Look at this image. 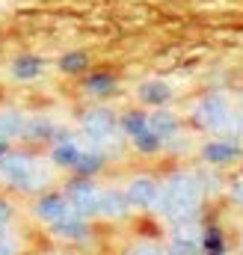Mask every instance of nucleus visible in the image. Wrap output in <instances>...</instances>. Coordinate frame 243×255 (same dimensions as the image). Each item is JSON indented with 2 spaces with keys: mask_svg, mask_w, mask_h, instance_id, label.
<instances>
[{
  "mask_svg": "<svg viewBox=\"0 0 243 255\" xmlns=\"http://www.w3.org/2000/svg\"><path fill=\"white\" fill-rule=\"evenodd\" d=\"M196 199H199V190L190 178H172L163 190H157V205L166 217H175L181 220L187 217L193 208H196Z\"/></svg>",
  "mask_w": 243,
  "mask_h": 255,
  "instance_id": "f257e3e1",
  "label": "nucleus"
},
{
  "mask_svg": "<svg viewBox=\"0 0 243 255\" xmlns=\"http://www.w3.org/2000/svg\"><path fill=\"white\" fill-rule=\"evenodd\" d=\"M202 154L211 163H229V160L238 157V145H232V142H211V145H205Z\"/></svg>",
  "mask_w": 243,
  "mask_h": 255,
  "instance_id": "0eeeda50",
  "label": "nucleus"
},
{
  "mask_svg": "<svg viewBox=\"0 0 243 255\" xmlns=\"http://www.w3.org/2000/svg\"><path fill=\"white\" fill-rule=\"evenodd\" d=\"M130 255H160V253H157L154 247H139V250H133Z\"/></svg>",
  "mask_w": 243,
  "mask_h": 255,
  "instance_id": "5701e85b",
  "label": "nucleus"
},
{
  "mask_svg": "<svg viewBox=\"0 0 243 255\" xmlns=\"http://www.w3.org/2000/svg\"><path fill=\"white\" fill-rule=\"evenodd\" d=\"M0 255H12V247H9V244H3V241H0Z\"/></svg>",
  "mask_w": 243,
  "mask_h": 255,
  "instance_id": "393cba45",
  "label": "nucleus"
},
{
  "mask_svg": "<svg viewBox=\"0 0 243 255\" xmlns=\"http://www.w3.org/2000/svg\"><path fill=\"white\" fill-rule=\"evenodd\" d=\"M86 89H89V92H98V95H104V92H113V89H116V77H113V74H104V71H98V74H92V77L86 80Z\"/></svg>",
  "mask_w": 243,
  "mask_h": 255,
  "instance_id": "2eb2a0df",
  "label": "nucleus"
},
{
  "mask_svg": "<svg viewBox=\"0 0 243 255\" xmlns=\"http://www.w3.org/2000/svg\"><path fill=\"white\" fill-rule=\"evenodd\" d=\"M232 196H235V199H238V202L243 205V181H241V184H235V187H232Z\"/></svg>",
  "mask_w": 243,
  "mask_h": 255,
  "instance_id": "b1692460",
  "label": "nucleus"
},
{
  "mask_svg": "<svg viewBox=\"0 0 243 255\" xmlns=\"http://www.w3.org/2000/svg\"><path fill=\"white\" fill-rule=\"evenodd\" d=\"M51 229L60 235V238H83L86 235V223L83 220H77V217H62V220H57V223H51Z\"/></svg>",
  "mask_w": 243,
  "mask_h": 255,
  "instance_id": "1a4fd4ad",
  "label": "nucleus"
},
{
  "mask_svg": "<svg viewBox=\"0 0 243 255\" xmlns=\"http://www.w3.org/2000/svg\"><path fill=\"white\" fill-rule=\"evenodd\" d=\"M202 250L199 247V241H193V238H175L172 241V255H196Z\"/></svg>",
  "mask_w": 243,
  "mask_h": 255,
  "instance_id": "aec40b11",
  "label": "nucleus"
},
{
  "mask_svg": "<svg viewBox=\"0 0 243 255\" xmlns=\"http://www.w3.org/2000/svg\"><path fill=\"white\" fill-rule=\"evenodd\" d=\"M133 139H136V145H139L142 151H154V148L160 145V136L151 133V130H145V133H139V136H133Z\"/></svg>",
  "mask_w": 243,
  "mask_h": 255,
  "instance_id": "412c9836",
  "label": "nucleus"
},
{
  "mask_svg": "<svg viewBox=\"0 0 243 255\" xmlns=\"http://www.w3.org/2000/svg\"><path fill=\"white\" fill-rule=\"evenodd\" d=\"M127 202L130 205H151L154 199H157V184L151 181V178H136L130 187H127Z\"/></svg>",
  "mask_w": 243,
  "mask_h": 255,
  "instance_id": "20e7f679",
  "label": "nucleus"
},
{
  "mask_svg": "<svg viewBox=\"0 0 243 255\" xmlns=\"http://www.w3.org/2000/svg\"><path fill=\"white\" fill-rule=\"evenodd\" d=\"M36 214L42 217V220H48V223H57L62 217H68L71 214V205H68V199L65 196H45V199H39V205H36Z\"/></svg>",
  "mask_w": 243,
  "mask_h": 255,
  "instance_id": "7ed1b4c3",
  "label": "nucleus"
},
{
  "mask_svg": "<svg viewBox=\"0 0 243 255\" xmlns=\"http://www.w3.org/2000/svg\"><path fill=\"white\" fill-rule=\"evenodd\" d=\"M9 217H12V211H9V205H6V202H0V232L6 229V223H9Z\"/></svg>",
  "mask_w": 243,
  "mask_h": 255,
  "instance_id": "4be33fe9",
  "label": "nucleus"
},
{
  "mask_svg": "<svg viewBox=\"0 0 243 255\" xmlns=\"http://www.w3.org/2000/svg\"><path fill=\"white\" fill-rule=\"evenodd\" d=\"M24 125H27V122H24L18 113L3 110V113H0V139L6 142L9 136H21V133H24Z\"/></svg>",
  "mask_w": 243,
  "mask_h": 255,
  "instance_id": "9b49d317",
  "label": "nucleus"
},
{
  "mask_svg": "<svg viewBox=\"0 0 243 255\" xmlns=\"http://www.w3.org/2000/svg\"><path fill=\"white\" fill-rule=\"evenodd\" d=\"M80 148L74 145V142H60L57 148H54V160L60 163V166H74L77 160H80Z\"/></svg>",
  "mask_w": 243,
  "mask_h": 255,
  "instance_id": "ddd939ff",
  "label": "nucleus"
},
{
  "mask_svg": "<svg viewBox=\"0 0 243 255\" xmlns=\"http://www.w3.org/2000/svg\"><path fill=\"white\" fill-rule=\"evenodd\" d=\"M3 154H6V142L0 139V157H3Z\"/></svg>",
  "mask_w": 243,
  "mask_h": 255,
  "instance_id": "a878e982",
  "label": "nucleus"
},
{
  "mask_svg": "<svg viewBox=\"0 0 243 255\" xmlns=\"http://www.w3.org/2000/svg\"><path fill=\"white\" fill-rule=\"evenodd\" d=\"M148 130L157 136H169V133H175V119L169 113H154V116H148Z\"/></svg>",
  "mask_w": 243,
  "mask_h": 255,
  "instance_id": "4468645a",
  "label": "nucleus"
},
{
  "mask_svg": "<svg viewBox=\"0 0 243 255\" xmlns=\"http://www.w3.org/2000/svg\"><path fill=\"white\" fill-rule=\"evenodd\" d=\"M127 208H130V202H127L124 193H101L98 205H95V211L104 214V217H122Z\"/></svg>",
  "mask_w": 243,
  "mask_h": 255,
  "instance_id": "39448f33",
  "label": "nucleus"
},
{
  "mask_svg": "<svg viewBox=\"0 0 243 255\" xmlns=\"http://www.w3.org/2000/svg\"><path fill=\"white\" fill-rule=\"evenodd\" d=\"M39 71H42V60L33 57V54H24V57H18V60L12 63V74H15L18 80H30V77H36Z\"/></svg>",
  "mask_w": 243,
  "mask_h": 255,
  "instance_id": "6e6552de",
  "label": "nucleus"
},
{
  "mask_svg": "<svg viewBox=\"0 0 243 255\" xmlns=\"http://www.w3.org/2000/svg\"><path fill=\"white\" fill-rule=\"evenodd\" d=\"M202 253H205V255H223V253H226L223 238H220V232H217V229H211V232L205 235V241H202Z\"/></svg>",
  "mask_w": 243,
  "mask_h": 255,
  "instance_id": "6ab92c4d",
  "label": "nucleus"
},
{
  "mask_svg": "<svg viewBox=\"0 0 243 255\" xmlns=\"http://www.w3.org/2000/svg\"><path fill=\"white\" fill-rule=\"evenodd\" d=\"M139 98H142L145 104H163V101L169 98V86L160 83V80H151V83H145V86L139 89Z\"/></svg>",
  "mask_w": 243,
  "mask_h": 255,
  "instance_id": "f8f14e48",
  "label": "nucleus"
},
{
  "mask_svg": "<svg viewBox=\"0 0 243 255\" xmlns=\"http://www.w3.org/2000/svg\"><path fill=\"white\" fill-rule=\"evenodd\" d=\"M229 116V107L226 104H220V101H205L202 107H199V119L205 122V125H211V128H217V125H223V119Z\"/></svg>",
  "mask_w": 243,
  "mask_h": 255,
  "instance_id": "9d476101",
  "label": "nucleus"
},
{
  "mask_svg": "<svg viewBox=\"0 0 243 255\" xmlns=\"http://www.w3.org/2000/svg\"><path fill=\"white\" fill-rule=\"evenodd\" d=\"M0 172L18 190H36L45 181V178H36V175H45V172H39L36 160L33 157H24V154H3L0 157Z\"/></svg>",
  "mask_w": 243,
  "mask_h": 255,
  "instance_id": "f03ea898",
  "label": "nucleus"
},
{
  "mask_svg": "<svg viewBox=\"0 0 243 255\" xmlns=\"http://www.w3.org/2000/svg\"><path fill=\"white\" fill-rule=\"evenodd\" d=\"M89 63V57L86 54H80V51H74V54H65L60 60V68L62 71H68V74H74V71H83Z\"/></svg>",
  "mask_w": 243,
  "mask_h": 255,
  "instance_id": "f3484780",
  "label": "nucleus"
},
{
  "mask_svg": "<svg viewBox=\"0 0 243 255\" xmlns=\"http://www.w3.org/2000/svg\"><path fill=\"white\" fill-rule=\"evenodd\" d=\"M98 166H101V154H92V151H83L80 160L74 163V169H77L80 175H92Z\"/></svg>",
  "mask_w": 243,
  "mask_h": 255,
  "instance_id": "a211bd4d",
  "label": "nucleus"
},
{
  "mask_svg": "<svg viewBox=\"0 0 243 255\" xmlns=\"http://www.w3.org/2000/svg\"><path fill=\"white\" fill-rule=\"evenodd\" d=\"M122 128H124L130 136H139V133L148 130V116H142V113H127V116L122 119Z\"/></svg>",
  "mask_w": 243,
  "mask_h": 255,
  "instance_id": "dca6fc26",
  "label": "nucleus"
},
{
  "mask_svg": "<svg viewBox=\"0 0 243 255\" xmlns=\"http://www.w3.org/2000/svg\"><path fill=\"white\" fill-rule=\"evenodd\" d=\"M83 128H86L89 136H107V133L113 130V119H110V113H104V110H92V113H86Z\"/></svg>",
  "mask_w": 243,
  "mask_h": 255,
  "instance_id": "423d86ee",
  "label": "nucleus"
}]
</instances>
